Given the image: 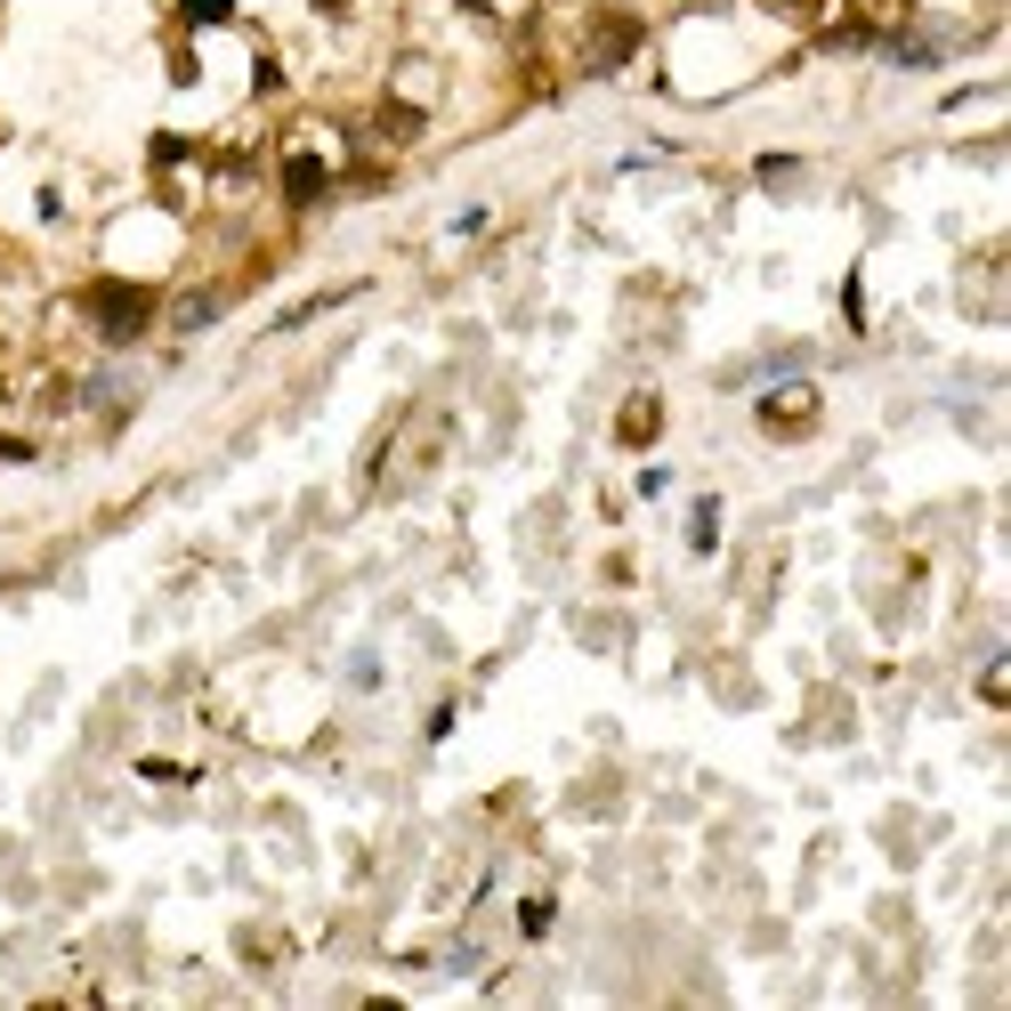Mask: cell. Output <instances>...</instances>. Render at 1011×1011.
Wrapping results in <instances>:
<instances>
[{
  "mask_svg": "<svg viewBox=\"0 0 1011 1011\" xmlns=\"http://www.w3.org/2000/svg\"><path fill=\"white\" fill-rule=\"evenodd\" d=\"M187 9H195V16H219V9H226V0H187Z\"/></svg>",
  "mask_w": 1011,
  "mask_h": 1011,
  "instance_id": "cell-1",
  "label": "cell"
}]
</instances>
